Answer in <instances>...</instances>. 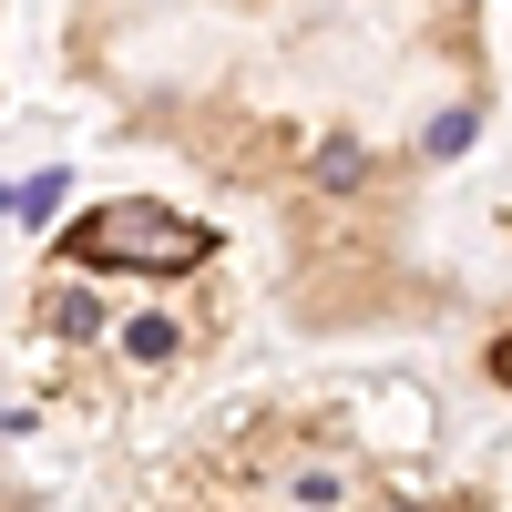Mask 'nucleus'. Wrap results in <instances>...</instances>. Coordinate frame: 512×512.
I'll list each match as a JSON object with an SVG mask.
<instances>
[{
  "mask_svg": "<svg viewBox=\"0 0 512 512\" xmlns=\"http://www.w3.org/2000/svg\"><path fill=\"white\" fill-rule=\"evenodd\" d=\"M62 72L113 144L277 226L267 297L297 328H410L461 297L410 256V216L502 113L482 0H72Z\"/></svg>",
  "mask_w": 512,
  "mask_h": 512,
  "instance_id": "obj_1",
  "label": "nucleus"
},
{
  "mask_svg": "<svg viewBox=\"0 0 512 512\" xmlns=\"http://www.w3.org/2000/svg\"><path fill=\"white\" fill-rule=\"evenodd\" d=\"M246 297L256 277L226 226L164 195L72 205L11 267V318H0L11 431L52 451L123 441L246 338Z\"/></svg>",
  "mask_w": 512,
  "mask_h": 512,
  "instance_id": "obj_2",
  "label": "nucleus"
},
{
  "mask_svg": "<svg viewBox=\"0 0 512 512\" xmlns=\"http://www.w3.org/2000/svg\"><path fill=\"white\" fill-rule=\"evenodd\" d=\"M472 441L431 369H308L205 400L93 512H461Z\"/></svg>",
  "mask_w": 512,
  "mask_h": 512,
  "instance_id": "obj_3",
  "label": "nucleus"
},
{
  "mask_svg": "<svg viewBox=\"0 0 512 512\" xmlns=\"http://www.w3.org/2000/svg\"><path fill=\"white\" fill-rule=\"evenodd\" d=\"M461 512H512V420L472 441V482H461Z\"/></svg>",
  "mask_w": 512,
  "mask_h": 512,
  "instance_id": "obj_4",
  "label": "nucleus"
},
{
  "mask_svg": "<svg viewBox=\"0 0 512 512\" xmlns=\"http://www.w3.org/2000/svg\"><path fill=\"white\" fill-rule=\"evenodd\" d=\"M0 512H41V482H31L21 431H11V400H0Z\"/></svg>",
  "mask_w": 512,
  "mask_h": 512,
  "instance_id": "obj_5",
  "label": "nucleus"
},
{
  "mask_svg": "<svg viewBox=\"0 0 512 512\" xmlns=\"http://www.w3.org/2000/svg\"><path fill=\"white\" fill-rule=\"evenodd\" d=\"M492 379H502V390H512V328L492 338Z\"/></svg>",
  "mask_w": 512,
  "mask_h": 512,
  "instance_id": "obj_6",
  "label": "nucleus"
},
{
  "mask_svg": "<svg viewBox=\"0 0 512 512\" xmlns=\"http://www.w3.org/2000/svg\"><path fill=\"white\" fill-rule=\"evenodd\" d=\"M0 11H11V0H0Z\"/></svg>",
  "mask_w": 512,
  "mask_h": 512,
  "instance_id": "obj_7",
  "label": "nucleus"
}]
</instances>
